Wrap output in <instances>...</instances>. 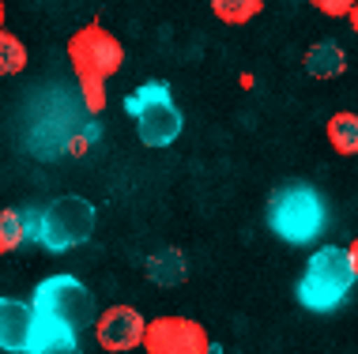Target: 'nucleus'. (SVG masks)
I'll list each match as a JSON object with an SVG mask.
<instances>
[{
  "instance_id": "obj_1",
  "label": "nucleus",
  "mask_w": 358,
  "mask_h": 354,
  "mask_svg": "<svg viewBox=\"0 0 358 354\" xmlns=\"http://www.w3.org/2000/svg\"><path fill=\"white\" fill-rule=\"evenodd\" d=\"M69 61L76 68V80H80L87 110L102 113L106 110V80L121 72L124 45L102 23H87L69 38Z\"/></svg>"
},
{
  "instance_id": "obj_2",
  "label": "nucleus",
  "mask_w": 358,
  "mask_h": 354,
  "mask_svg": "<svg viewBox=\"0 0 358 354\" xmlns=\"http://www.w3.org/2000/svg\"><path fill=\"white\" fill-rule=\"evenodd\" d=\"M358 245L351 249H317L306 264V275L298 283V302L313 313H328L336 309L355 286V275H358Z\"/></svg>"
},
{
  "instance_id": "obj_3",
  "label": "nucleus",
  "mask_w": 358,
  "mask_h": 354,
  "mask_svg": "<svg viewBox=\"0 0 358 354\" xmlns=\"http://www.w3.org/2000/svg\"><path fill=\"white\" fill-rule=\"evenodd\" d=\"M94 230V207L83 196H57L34 215V226L27 234L34 237L50 253H69V249L83 245Z\"/></svg>"
},
{
  "instance_id": "obj_4",
  "label": "nucleus",
  "mask_w": 358,
  "mask_h": 354,
  "mask_svg": "<svg viewBox=\"0 0 358 354\" xmlns=\"http://www.w3.org/2000/svg\"><path fill=\"white\" fill-rule=\"evenodd\" d=\"M268 226L290 245H309L324 230V200L309 185L279 189L268 204Z\"/></svg>"
},
{
  "instance_id": "obj_5",
  "label": "nucleus",
  "mask_w": 358,
  "mask_h": 354,
  "mask_svg": "<svg viewBox=\"0 0 358 354\" xmlns=\"http://www.w3.org/2000/svg\"><path fill=\"white\" fill-rule=\"evenodd\" d=\"M34 313L45 320H53L57 328L80 336L87 324H94V294L87 290L80 279L72 275H53V279H42L34 290Z\"/></svg>"
},
{
  "instance_id": "obj_6",
  "label": "nucleus",
  "mask_w": 358,
  "mask_h": 354,
  "mask_svg": "<svg viewBox=\"0 0 358 354\" xmlns=\"http://www.w3.org/2000/svg\"><path fill=\"white\" fill-rule=\"evenodd\" d=\"M124 113L136 121V132L148 147H166L181 136V110L173 106L166 83H143L124 98Z\"/></svg>"
},
{
  "instance_id": "obj_7",
  "label": "nucleus",
  "mask_w": 358,
  "mask_h": 354,
  "mask_svg": "<svg viewBox=\"0 0 358 354\" xmlns=\"http://www.w3.org/2000/svg\"><path fill=\"white\" fill-rule=\"evenodd\" d=\"M140 347L148 354H211V339L196 320L159 317V320L143 324Z\"/></svg>"
},
{
  "instance_id": "obj_8",
  "label": "nucleus",
  "mask_w": 358,
  "mask_h": 354,
  "mask_svg": "<svg viewBox=\"0 0 358 354\" xmlns=\"http://www.w3.org/2000/svg\"><path fill=\"white\" fill-rule=\"evenodd\" d=\"M143 320L140 309L132 305H110L99 320H94V339H99L102 351L110 354H124V351H136L143 339Z\"/></svg>"
},
{
  "instance_id": "obj_9",
  "label": "nucleus",
  "mask_w": 358,
  "mask_h": 354,
  "mask_svg": "<svg viewBox=\"0 0 358 354\" xmlns=\"http://www.w3.org/2000/svg\"><path fill=\"white\" fill-rule=\"evenodd\" d=\"M0 351L34 354V305L0 298Z\"/></svg>"
},
{
  "instance_id": "obj_10",
  "label": "nucleus",
  "mask_w": 358,
  "mask_h": 354,
  "mask_svg": "<svg viewBox=\"0 0 358 354\" xmlns=\"http://www.w3.org/2000/svg\"><path fill=\"white\" fill-rule=\"evenodd\" d=\"M347 68V57L336 42H317L313 50L306 53V72L317 75V80H332Z\"/></svg>"
},
{
  "instance_id": "obj_11",
  "label": "nucleus",
  "mask_w": 358,
  "mask_h": 354,
  "mask_svg": "<svg viewBox=\"0 0 358 354\" xmlns=\"http://www.w3.org/2000/svg\"><path fill=\"white\" fill-rule=\"evenodd\" d=\"M185 256L178 253V249H162V253H155L151 260H148V275H151V283H159V286H178V283H185Z\"/></svg>"
},
{
  "instance_id": "obj_12",
  "label": "nucleus",
  "mask_w": 358,
  "mask_h": 354,
  "mask_svg": "<svg viewBox=\"0 0 358 354\" xmlns=\"http://www.w3.org/2000/svg\"><path fill=\"white\" fill-rule=\"evenodd\" d=\"M328 143L336 155H355L358 151V117L355 113H332L328 117Z\"/></svg>"
},
{
  "instance_id": "obj_13",
  "label": "nucleus",
  "mask_w": 358,
  "mask_h": 354,
  "mask_svg": "<svg viewBox=\"0 0 358 354\" xmlns=\"http://www.w3.org/2000/svg\"><path fill=\"white\" fill-rule=\"evenodd\" d=\"M211 12H215L219 23L241 27V23H249V19H257L264 12V0H211Z\"/></svg>"
},
{
  "instance_id": "obj_14",
  "label": "nucleus",
  "mask_w": 358,
  "mask_h": 354,
  "mask_svg": "<svg viewBox=\"0 0 358 354\" xmlns=\"http://www.w3.org/2000/svg\"><path fill=\"white\" fill-rule=\"evenodd\" d=\"M27 68V45L0 27V75H19Z\"/></svg>"
},
{
  "instance_id": "obj_15",
  "label": "nucleus",
  "mask_w": 358,
  "mask_h": 354,
  "mask_svg": "<svg viewBox=\"0 0 358 354\" xmlns=\"http://www.w3.org/2000/svg\"><path fill=\"white\" fill-rule=\"evenodd\" d=\"M23 237H27V219L12 212V207H0V256L19 249Z\"/></svg>"
},
{
  "instance_id": "obj_16",
  "label": "nucleus",
  "mask_w": 358,
  "mask_h": 354,
  "mask_svg": "<svg viewBox=\"0 0 358 354\" xmlns=\"http://www.w3.org/2000/svg\"><path fill=\"white\" fill-rule=\"evenodd\" d=\"M355 4H358V0H313L317 12H324V15H332V19L351 15V12H355Z\"/></svg>"
},
{
  "instance_id": "obj_17",
  "label": "nucleus",
  "mask_w": 358,
  "mask_h": 354,
  "mask_svg": "<svg viewBox=\"0 0 358 354\" xmlns=\"http://www.w3.org/2000/svg\"><path fill=\"white\" fill-rule=\"evenodd\" d=\"M0 27H4V0H0Z\"/></svg>"
}]
</instances>
